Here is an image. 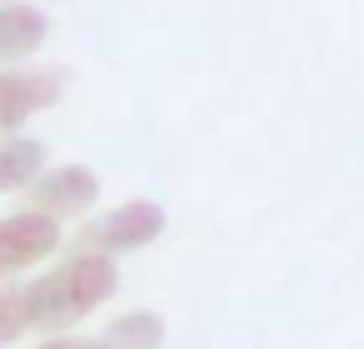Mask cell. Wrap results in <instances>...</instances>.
Returning <instances> with one entry per match:
<instances>
[{
	"label": "cell",
	"instance_id": "cell-1",
	"mask_svg": "<svg viewBox=\"0 0 364 349\" xmlns=\"http://www.w3.org/2000/svg\"><path fill=\"white\" fill-rule=\"evenodd\" d=\"M120 274H115V254H95L80 249L70 259H60L50 274L26 284V314L36 334H65L70 324H80L90 309H100L115 294Z\"/></svg>",
	"mask_w": 364,
	"mask_h": 349
},
{
	"label": "cell",
	"instance_id": "cell-2",
	"mask_svg": "<svg viewBox=\"0 0 364 349\" xmlns=\"http://www.w3.org/2000/svg\"><path fill=\"white\" fill-rule=\"evenodd\" d=\"M165 235V210L155 200H125L120 210L90 220L80 235H75V249H95V254H130V249H145Z\"/></svg>",
	"mask_w": 364,
	"mask_h": 349
},
{
	"label": "cell",
	"instance_id": "cell-3",
	"mask_svg": "<svg viewBox=\"0 0 364 349\" xmlns=\"http://www.w3.org/2000/svg\"><path fill=\"white\" fill-rule=\"evenodd\" d=\"M65 90L60 70H41V65H0V135L21 130L31 115L50 110Z\"/></svg>",
	"mask_w": 364,
	"mask_h": 349
},
{
	"label": "cell",
	"instance_id": "cell-4",
	"mask_svg": "<svg viewBox=\"0 0 364 349\" xmlns=\"http://www.w3.org/2000/svg\"><path fill=\"white\" fill-rule=\"evenodd\" d=\"M95 200H100V175L90 165H60V170H41V180L26 195V210L50 220H75Z\"/></svg>",
	"mask_w": 364,
	"mask_h": 349
},
{
	"label": "cell",
	"instance_id": "cell-5",
	"mask_svg": "<svg viewBox=\"0 0 364 349\" xmlns=\"http://www.w3.org/2000/svg\"><path fill=\"white\" fill-rule=\"evenodd\" d=\"M50 249H60V220L36 215V210H21V215L0 220V279L31 269Z\"/></svg>",
	"mask_w": 364,
	"mask_h": 349
},
{
	"label": "cell",
	"instance_id": "cell-6",
	"mask_svg": "<svg viewBox=\"0 0 364 349\" xmlns=\"http://www.w3.org/2000/svg\"><path fill=\"white\" fill-rule=\"evenodd\" d=\"M50 36V16L26 0H0V65L31 60Z\"/></svg>",
	"mask_w": 364,
	"mask_h": 349
},
{
	"label": "cell",
	"instance_id": "cell-7",
	"mask_svg": "<svg viewBox=\"0 0 364 349\" xmlns=\"http://www.w3.org/2000/svg\"><path fill=\"white\" fill-rule=\"evenodd\" d=\"M46 170V145L36 135H0V195L11 190H31Z\"/></svg>",
	"mask_w": 364,
	"mask_h": 349
},
{
	"label": "cell",
	"instance_id": "cell-8",
	"mask_svg": "<svg viewBox=\"0 0 364 349\" xmlns=\"http://www.w3.org/2000/svg\"><path fill=\"white\" fill-rule=\"evenodd\" d=\"M160 339H165V319L155 309H130V314L105 324L110 349H160Z\"/></svg>",
	"mask_w": 364,
	"mask_h": 349
},
{
	"label": "cell",
	"instance_id": "cell-9",
	"mask_svg": "<svg viewBox=\"0 0 364 349\" xmlns=\"http://www.w3.org/2000/svg\"><path fill=\"white\" fill-rule=\"evenodd\" d=\"M21 334H31V314H26V284H0V349L16 344Z\"/></svg>",
	"mask_w": 364,
	"mask_h": 349
},
{
	"label": "cell",
	"instance_id": "cell-10",
	"mask_svg": "<svg viewBox=\"0 0 364 349\" xmlns=\"http://www.w3.org/2000/svg\"><path fill=\"white\" fill-rule=\"evenodd\" d=\"M36 349H110L105 344V334L100 339H80V334H50L46 344H36Z\"/></svg>",
	"mask_w": 364,
	"mask_h": 349
}]
</instances>
